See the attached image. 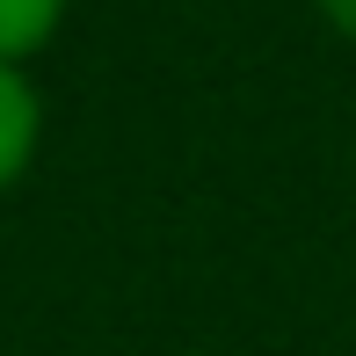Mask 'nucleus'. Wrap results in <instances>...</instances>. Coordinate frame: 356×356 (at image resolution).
Masks as SVG:
<instances>
[{"instance_id": "f03ea898", "label": "nucleus", "mask_w": 356, "mask_h": 356, "mask_svg": "<svg viewBox=\"0 0 356 356\" xmlns=\"http://www.w3.org/2000/svg\"><path fill=\"white\" fill-rule=\"evenodd\" d=\"M66 22V0H0V66H22Z\"/></svg>"}, {"instance_id": "f257e3e1", "label": "nucleus", "mask_w": 356, "mask_h": 356, "mask_svg": "<svg viewBox=\"0 0 356 356\" xmlns=\"http://www.w3.org/2000/svg\"><path fill=\"white\" fill-rule=\"evenodd\" d=\"M37 138H44V102H37V88H29L22 66H0V189L22 182Z\"/></svg>"}, {"instance_id": "7ed1b4c3", "label": "nucleus", "mask_w": 356, "mask_h": 356, "mask_svg": "<svg viewBox=\"0 0 356 356\" xmlns=\"http://www.w3.org/2000/svg\"><path fill=\"white\" fill-rule=\"evenodd\" d=\"M320 8H327V22L342 29V37H356V0H320Z\"/></svg>"}]
</instances>
